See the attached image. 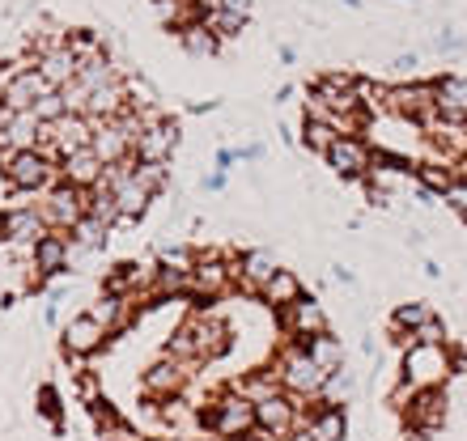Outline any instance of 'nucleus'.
I'll return each instance as SVG.
<instances>
[{
    "mask_svg": "<svg viewBox=\"0 0 467 441\" xmlns=\"http://www.w3.org/2000/svg\"><path fill=\"white\" fill-rule=\"evenodd\" d=\"M327 158V166H332L340 179H353V183H361L369 174V161H374V149L361 140V136H336L332 149L323 153Z\"/></svg>",
    "mask_w": 467,
    "mask_h": 441,
    "instance_id": "nucleus-6",
    "label": "nucleus"
},
{
    "mask_svg": "<svg viewBox=\"0 0 467 441\" xmlns=\"http://www.w3.org/2000/svg\"><path fill=\"white\" fill-rule=\"evenodd\" d=\"M230 284H234L230 263H222L213 251L209 255H200L196 268L187 272V297H222Z\"/></svg>",
    "mask_w": 467,
    "mask_h": 441,
    "instance_id": "nucleus-10",
    "label": "nucleus"
},
{
    "mask_svg": "<svg viewBox=\"0 0 467 441\" xmlns=\"http://www.w3.org/2000/svg\"><path fill=\"white\" fill-rule=\"evenodd\" d=\"M89 319L99 323V327H107V335H119L128 323H132L136 306H132V297H119V293H102L94 306L86 310Z\"/></svg>",
    "mask_w": 467,
    "mask_h": 441,
    "instance_id": "nucleus-20",
    "label": "nucleus"
},
{
    "mask_svg": "<svg viewBox=\"0 0 467 441\" xmlns=\"http://www.w3.org/2000/svg\"><path fill=\"white\" fill-rule=\"evenodd\" d=\"M204 425L217 437H246V433H255V404L246 395L230 391L222 399H213V407L204 412Z\"/></svg>",
    "mask_w": 467,
    "mask_h": 441,
    "instance_id": "nucleus-4",
    "label": "nucleus"
},
{
    "mask_svg": "<svg viewBox=\"0 0 467 441\" xmlns=\"http://www.w3.org/2000/svg\"><path fill=\"white\" fill-rule=\"evenodd\" d=\"M136 179L153 191V196H161L166 191V183H171V174H166V161H136Z\"/></svg>",
    "mask_w": 467,
    "mask_h": 441,
    "instance_id": "nucleus-35",
    "label": "nucleus"
},
{
    "mask_svg": "<svg viewBox=\"0 0 467 441\" xmlns=\"http://www.w3.org/2000/svg\"><path fill=\"white\" fill-rule=\"evenodd\" d=\"M35 68L43 73V81H47L51 89H60L77 77V56L68 51V43H56V47H43V56H38Z\"/></svg>",
    "mask_w": 467,
    "mask_h": 441,
    "instance_id": "nucleus-21",
    "label": "nucleus"
},
{
    "mask_svg": "<svg viewBox=\"0 0 467 441\" xmlns=\"http://www.w3.org/2000/svg\"><path fill=\"white\" fill-rule=\"evenodd\" d=\"M47 81H43V73L38 68H22V73H13L9 81H5V94H0V102L9 110H30L35 107V98H43L47 94Z\"/></svg>",
    "mask_w": 467,
    "mask_h": 441,
    "instance_id": "nucleus-17",
    "label": "nucleus"
},
{
    "mask_svg": "<svg viewBox=\"0 0 467 441\" xmlns=\"http://www.w3.org/2000/svg\"><path fill=\"white\" fill-rule=\"evenodd\" d=\"M400 344H430V348H442L446 344V323L438 319V314H430L420 327H412L408 335H400Z\"/></svg>",
    "mask_w": 467,
    "mask_h": 441,
    "instance_id": "nucleus-33",
    "label": "nucleus"
},
{
    "mask_svg": "<svg viewBox=\"0 0 467 441\" xmlns=\"http://www.w3.org/2000/svg\"><path fill=\"white\" fill-rule=\"evenodd\" d=\"M38 132H43V123L35 119V110H13L0 145L5 149H38Z\"/></svg>",
    "mask_w": 467,
    "mask_h": 441,
    "instance_id": "nucleus-24",
    "label": "nucleus"
},
{
    "mask_svg": "<svg viewBox=\"0 0 467 441\" xmlns=\"http://www.w3.org/2000/svg\"><path fill=\"white\" fill-rule=\"evenodd\" d=\"M259 293H264V302H268L272 310H281V306H289V302H297V297H302V281H297V272L276 268Z\"/></svg>",
    "mask_w": 467,
    "mask_h": 441,
    "instance_id": "nucleus-26",
    "label": "nucleus"
},
{
    "mask_svg": "<svg viewBox=\"0 0 467 441\" xmlns=\"http://www.w3.org/2000/svg\"><path fill=\"white\" fill-rule=\"evenodd\" d=\"M336 128L332 123H323V119H310L306 123V132H302V140H306V149H315V153H327L332 149V140H336Z\"/></svg>",
    "mask_w": 467,
    "mask_h": 441,
    "instance_id": "nucleus-36",
    "label": "nucleus"
},
{
    "mask_svg": "<svg viewBox=\"0 0 467 441\" xmlns=\"http://www.w3.org/2000/svg\"><path fill=\"white\" fill-rule=\"evenodd\" d=\"M459 179L455 166H442V161H420L417 166V187H425L430 196H446V187Z\"/></svg>",
    "mask_w": 467,
    "mask_h": 441,
    "instance_id": "nucleus-30",
    "label": "nucleus"
},
{
    "mask_svg": "<svg viewBox=\"0 0 467 441\" xmlns=\"http://www.w3.org/2000/svg\"><path fill=\"white\" fill-rule=\"evenodd\" d=\"M0 158H5V145H0Z\"/></svg>",
    "mask_w": 467,
    "mask_h": 441,
    "instance_id": "nucleus-51",
    "label": "nucleus"
},
{
    "mask_svg": "<svg viewBox=\"0 0 467 441\" xmlns=\"http://www.w3.org/2000/svg\"><path fill=\"white\" fill-rule=\"evenodd\" d=\"M89 123H94L89 149H94V158H99L102 166H111V161L132 158V140H128V132L119 128V119H89Z\"/></svg>",
    "mask_w": 467,
    "mask_h": 441,
    "instance_id": "nucleus-14",
    "label": "nucleus"
},
{
    "mask_svg": "<svg viewBox=\"0 0 467 441\" xmlns=\"http://www.w3.org/2000/svg\"><path fill=\"white\" fill-rule=\"evenodd\" d=\"M174 149H179V123L171 119H153L145 132L136 136L132 158L136 161H171Z\"/></svg>",
    "mask_w": 467,
    "mask_h": 441,
    "instance_id": "nucleus-9",
    "label": "nucleus"
},
{
    "mask_svg": "<svg viewBox=\"0 0 467 441\" xmlns=\"http://www.w3.org/2000/svg\"><path fill=\"white\" fill-rule=\"evenodd\" d=\"M306 353L315 356V361H319L327 374H332V369H345V344L336 340L332 331H319V335H310V340H306Z\"/></svg>",
    "mask_w": 467,
    "mask_h": 441,
    "instance_id": "nucleus-29",
    "label": "nucleus"
},
{
    "mask_svg": "<svg viewBox=\"0 0 467 441\" xmlns=\"http://www.w3.org/2000/svg\"><path fill=\"white\" fill-rule=\"evenodd\" d=\"M68 255H73L68 238H64L60 230H47L35 246H30V263H35V276H38V281H47V276H60V272L68 268Z\"/></svg>",
    "mask_w": 467,
    "mask_h": 441,
    "instance_id": "nucleus-13",
    "label": "nucleus"
},
{
    "mask_svg": "<svg viewBox=\"0 0 467 441\" xmlns=\"http://www.w3.org/2000/svg\"><path fill=\"white\" fill-rule=\"evenodd\" d=\"M430 86H433V110H438V119L451 123V128L467 123V77H438Z\"/></svg>",
    "mask_w": 467,
    "mask_h": 441,
    "instance_id": "nucleus-12",
    "label": "nucleus"
},
{
    "mask_svg": "<svg viewBox=\"0 0 467 441\" xmlns=\"http://www.w3.org/2000/svg\"><path fill=\"white\" fill-rule=\"evenodd\" d=\"M73 81L86 89V94H94V89H102V86H111V81H115V64L107 60V51H102V56H94V60H81V64H77V77H73Z\"/></svg>",
    "mask_w": 467,
    "mask_h": 441,
    "instance_id": "nucleus-28",
    "label": "nucleus"
},
{
    "mask_svg": "<svg viewBox=\"0 0 467 441\" xmlns=\"http://www.w3.org/2000/svg\"><path fill=\"white\" fill-rule=\"evenodd\" d=\"M13 191H17V187L9 183V174L0 170V209H5V204H9V196H13ZM9 209H13V204H9Z\"/></svg>",
    "mask_w": 467,
    "mask_h": 441,
    "instance_id": "nucleus-44",
    "label": "nucleus"
},
{
    "mask_svg": "<svg viewBox=\"0 0 467 441\" xmlns=\"http://www.w3.org/2000/svg\"><path fill=\"white\" fill-rule=\"evenodd\" d=\"M276 382H281L285 395H294V399H319L323 382H327V369L306 353V344H289L276 361Z\"/></svg>",
    "mask_w": 467,
    "mask_h": 441,
    "instance_id": "nucleus-1",
    "label": "nucleus"
},
{
    "mask_svg": "<svg viewBox=\"0 0 467 441\" xmlns=\"http://www.w3.org/2000/svg\"><path fill=\"white\" fill-rule=\"evenodd\" d=\"M60 174H64V183H73V187H94L102 179V161L94 158V149H73V153H64L60 158Z\"/></svg>",
    "mask_w": 467,
    "mask_h": 441,
    "instance_id": "nucleus-22",
    "label": "nucleus"
},
{
    "mask_svg": "<svg viewBox=\"0 0 467 441\" xmlns=\"http://www.w3.org/2000/svg\"><path fill=\"white\" fill-rule=\"evenodd\" d=\"M38 412H43L47 420H60V395L51 391V386H43V391H38Z\"/></svg>",
    "mask_w": 467,
    "mask_h": 441,
    "instance_id": "nucleus-42",
    "label": "nucleus"
},
{
    "mask_svg": "<svg viewBox=\"0 0 467 441\" xmlns=\"http://www.w3.org/2000/svg\"><path fill=\"white\" fill-rule=\"evenodd\" d=\"M0 170L9 174V183L17 191H43V187L56 183V170H51V161L38 149H5Z\"/></svg>",
    "mask_w": 467,
    "mask_h": 441,
    "instance_id": "nucleus-5",
    "label": "nucleus"
},
{
    "mask_svg": "<svg viewBox=\"0 0 467 441\" xmlns=\"http://www.w3.org/2000/svg\"><path fill=\"white\" fill-rule=\"evenodd\" d=\"M285 441H315V433L310 429H289L285 433Z\"/></svg>",
    "mask_w": 467,
    "mask_h": 441,
    "instance_id": "nucleus-46",
    "label": "nucleus"
},
{
    "mask_svg": "<svg viewBox=\"0 0 467 441\" xmlns=\"http://www.w3.org/2000/svg\"><path fill=\"white\" fill-rule=\"evenodd\" d=\"M332 272H336V281H340V284H353V272H348V268H345V263H336V268H332Z\"/></svg>",
    "mask_w": 467,
    "mask_h": 441,
    "instance_id": "nucleus-48",
    "label": "nucleus"
},
{
    "mask_svg": "<svg viewBox=\"0 0 467 441\" xmlns=\"http://www.w3.org/2000/svg\"><path fill=\"white\" fill-rule=\"evenodd\" d=\"M255 429H264L268 437H285L289 429H297V404L294 395H268L255 404Z\"/></svg>",
    "mask_w": 467,
    "mask_h": 441,
    "instance_id": "nucleus-11",
    "label": "nucleus"
},
{
    "mask_svg": "<svg viewBox=\"0 0 467 441\" xmlns=\"http://www.w3.org/2000/svg\"><path fill=\"white\" fill-rule=\"evenodd\" d=\"M73 238H68V246H73V255H68V263H73L77 255H86V251H99L102 242H107V233H111V225H102V220H94V217H86L81 212V220H77L73 230Z\"/></svg>",
    "mask_w": 467,
    "mask_h": 441,
    "instance_id": "nucleus-27",
    "label": "nucleus"
},
{
    "mask_svg": "<svg viewBox=\"0 0 467 441\" xmlns=\"http://www.w3.org/2000/svg\"><path fill=\"white\" fill-rule=\"evenodd\" d=\"M209 9H222V13H238V17H246L251 13V0H204Z\"/></svg>",
    "mask_w": 467,
    "mask_h": 441,
    "instance_id": "nucleus-43",
    "label": "nucleus"
},
{
    "mask_svg": "<svg viewBox=\"0 0 467 441\" xmlns=\"http://www.w3.org/2000/svg\"><path fill=\"white\" fill-rule=\"evenodd\" d=\"M430 314H433L430 302H404V306H395V314H391V331L395 335H408V331L420 327Z\"/></svg>",
    "mask_w": 467,
    "mask_h": 441,
    "instance_id": "nucleus-32",
    "label": "nucleus"
},
{
    "mask_svg": "<svg viewBox=\"0 0 467 441\" xmlns=\"http://www.w3.org/2000/svg\"><path fill=\"white\" fill-rule=\"evenodd\" d=\"M204 187H209V191H222V187H225V174L222 170L209 174V179H204Z\"/></svg>",
    "mask_w": 467,
    "mask_h": 441,
    "instance_id": "nucleus-47",
    "label": "nucleus"
},
{
    "mask_svg": "<svg viewBox=\"0 0 467 441\" xmlns=\"http://www.w3.org/2000/svg\"><path fill=\"white\" fill-rule=\"evenodd\" d=\"M187 361H174V356H166V361H158V365H149V374L140 378V386H145V395H153V399H174V395L187 386Z\"/></svg>",
    "mask_w": 467,
    "mask_h": 441,
    "instance_id": "nucleus-18",
    "label": "nucleus"
},
{
    "mask_svg": "<svg viewBox=\"0 0 467 441\" xmlns=\"http://www.w3.org/2000/svg\"><path fill=\"white\" fill-rule=\"evenodd\" d=\"M395 68H404V73H408V68H417V56H400V60H395Z\"/></svg>",
    "mask_w": 467,
    "mask_h": 441,
    "instance_id": "nucleus-49",
    "label": "nucleus"
},
{
    "mask_svg": "<svg viewBox=\"0 0 467 441\" xmlns=\"http://www.w3.org/2000/svg\"><path fill=\"white\" fill-rule=\"evenodd\" d=\"M281 391V382H276V374H255V378L238 382V395H246L251 404H259V399H268V395Z\"/></svg>",
    "mask_w": 467,
    "mask_h": 441,
    "instance_id": "nucleus-34",
    "label": "nucleus"
},
{
    "mask_svg": "<svg viewBox=\"0 0 467 441\" xmlns=\"http://www.w3.org/2000/svg\"><path fill=\"white\" fill-rule=\"evenodd\" d=\"M438 47H442V51H459V47H463V38H459V35H451V30H446V35L438 38Z\"/></svg>",
    "mask_w": 467,
    "mask_h": 441,
    "instance_id": "nucleus-45",
    "label": "nucleus"
},
{
    "mask_svg": "<svg viewBox=\"0 0 467 441\" xmlns=\"http://www.w3.org/2000/svg\"><path fill=\"white\" fill-rule=\"evenodd\" d=\"M68 51H73L77 64H81V60H94V56H102V43H99V35H94V30H77V35L68 38Z\"/></svg>",
    "mask_w": 467,
    "mask_h": 441,
    "instance_id": "nucleus-37",
    "label": "nucleus"
},
{
    "mask_svg": "<svg viewBox=\"0 0 467 441\" xmlns=\"http://www.w3.org/2000/svg\"><path fill=\"white\" fill-rule=\"evenodd\" d=\"M35 119L38 123H56L64 115V98H60V89H47V94H43V98H35Z\"/></svg>",
    "mask_w": 467,
    "mask_h": 441,
    "instance_id": "nucleus-38",
    "label": "nucleus"
},
{
    "mask_svg": "<svg viewBox=\"0 0 467 441\" xmlns=\"http://www.w3.org/2000/svg\"><path fill=\"white\" fill-rule=\"evenodd\" d=\"M81 187H73V183H64V187H51L47 196H43V204H38V217H43V225L47 230H60V233H68L81 220Z\"/></svg>",
    "mask_w": 467,
    "mask_h": 441,
    "instance_id": "nucleus-8",
    "label": "nucleus"
},
{
    "mask_svg": "<svg viewBox=\"0 0 467 441\" xmlns=\"http://www.w3.org/2000/svg\"><path fill=\"white\" fill-rule=\"evenodd\" d=\"M43 233H47V225H43L38 209L13 204V209L0 212V238H9V242H17V246H35L38 238H43Z\"/></svg>",
    "mask_w": 467,
    "mask_h": 441,
    "instance_id": "nucleus-15",
    "label": "nucleus"
},
{
    "mask_svg": "<svg viewBox=\"0 0 467 441\" xmlns=\"http://www.w3.org/2000/svg\"><path fill=\"white\" fill-rule=\"evenodd\" d=\"M136 441H140V437H136Z\"/></svg>",
    "mask_w": 467,
    "mask_h": 441,
    "instance_id": "nucleus-52",
    "label": "nucleus"
},
{
    "mask_svg": "<svg viewBox=\"0 0 467 441\" xmlns=\"http://www.w3.org/2000/svg\"><path fill=\"white\" fill-rule=\"evenodd\" d=\"M451 378V340L442 348H430V344H408L404 353V382L412 391H425V386H442Z\"/></svg>",
    "mask_w": 467,
    "mask_h": 441,
    "instance_id": "nucleus-3",
    "label": "nucleus"
},
{
    "mask_svg": "<svg viewBox=\"0 0 467 441\" xmlns=\"http://www.w3.org/2000/svg\"><path fill=\"white\" fill-rule=\"evenodd\" d=\"M243 22H246V17H238V13H222V9H213L209 30H213V35H225V38H230L234 30H243Z\"/></svg>",
    "mask_w": 467,
    "mask_h": 441,
    "instance_id": "nucleus-40",
    "label": "nucleus"
},
{
    "mask_svg": "<svg viewBox=\"0 0 467 441\" xmlns=\"http://www.w3.org/2000/svg\"><path fill=\"white\" fill-rule=\"evenodd\" d=\"M179 38H183V47L192 51V56H213V51H217V38H213V30L204 22L179 26Z\"/></svg>",
    "mask_w": 467,
    "mask_h": 441,
    "instance_id": "nucleus-31",
    "label": "nucleus"
},
{
    "mask_svg": "<svg viewBox=\"0 0 467 441\" xmlns=\"http://www.w3.org/2000/svg\"><path fill=\"white\" fill-rule=\"evenodd\" d=\"M446 204H451V209H455L459 212V217H467V179H463V174H459V179H455V183H451V187H446Z\"/></svg>",
    "mask_w": 467,
    "mask_h": 441,
    "instance_id": "nucleus-41",
    "label": "nucleus"
},
{
    "mask_svg": "<svg viewBox=\"0 0 467 441\" xmlns=\"http://www.w3.org/2000/svg\"><path fill=\"white\" fill-rule=\"evenodd\" d=\"M196 259L200 255L192 251V246H166L158 263H166V268H179V272H192V268H196Z\"/></svg>",
    "mask_w": 467,
    "mask_h": 441,
    "instance_id": "nucleus-39",
    "label": "nucleus"
},
{
    "mask_svg": "<svg viewBox=\"0 0 467 441\" xmlns=\"http://www.w3.org/2000/svg\"><path fill=\"white\" fill-rule=\"evenodd\" d=\"M107 340H111V335H107V327H99L89 314H77L73 323H64V353H68V356L99 353Z\"/></svg>",
    "mask_w": 467,
    "mask_h": 441,
    "instance_id": "nucleus-19",
    "label": "nucleus"
},
{
    "mask_svg": "<svg viewBox=\"0 0 467 441\" xmlns=\"http://www.w3.org/2000/svg\"><path fill=\"white\" fill-rule=\"evenodd\" d=\"M272 272H276V259H272L268 251H243V259H238V263H230L234 281L243 284V289H255V293L268 284Z\"/></svg>",
    "mask_w": 467,
    "mask_h": 441,
    "instance_id": "nucleus-23",
    "label": "nucleus"
},
{
    "mask_svg": "<svg viewBox=\"0 0 467 441\" xmlns=\"http://www.w3.org/2000/svg\"><path fill=\"white\" fill-rule=\"evenodd\" d=\"M276 319H281L285 335L297 344H306L310 335H319V331H327V314H323V306L315 302V297H297V302H289V306L276 310Z\"/></svg>",
    "mask_w": 467,
    "mask_h": 441,
    "instance_id": "nucleus-7",
    "label": "nucleus"
},
{
    "mask_svg": "<svg viewBox=\"0 0 467 441\" xmlns=\"http://www.w3.org/2000/svg\"><path fill=\"white\" fill-rule=\"evenodd\" d=\"M171 441H192V437H171Z\"/></svg>",
    "mask_w": 467,
    "mask_h": 441,
    "instance_id": "nucleus-50",
    "label": "nucleus"
},
{
    "mask_svg": "<svg viewBox=\"0 0 467 441\" xmlns=\"http://www.w3.org/2000/svg\"><path fill=\"white\" fill-rule=\"evenodd\" d=\"M230 344H225V331L217 319H187L183 327H174L171 335V356L174 361H187V365H200L209 356H222Z\"/></svg>",
    "mask_w": 467,
    "mask_h": 441,
    "instance_id": "nucleus-2",
    "label": "nucleus"
},
{
    "mask_svg": "<svg viewBox=\"0 0 467 441\" xmlns=\"http://www.w3.org/2000/svg\"><path fill=\"white\" fill-rule=\"evenodd\" d=\"M306 429L315 433V441H345V433H348L345 407H336V404H323L319 412H310Z\"/></svg>",
    "mask_w": 467,
    "mask_h": 441,
    "instance_id": "nucleus-25",
    "label": "nucleus"
},
{
    "mask_svg": "<svg viewBox=\"0 0 467 441\" xmlns=\"http://www.w3.org/2000/svg\"><path fill=\"white\" fill-rule=\"evenodd\" d=\"M408 420L417 425L420 433H438L446 425V395L438 391V386H425V391H412V399H408Z\"/></svg>",
    "mask_w": 467,
    "mask_h": 441,
    "instance_id": "nucleus-16",
    "label": "nucleus"
}]
</instances>
